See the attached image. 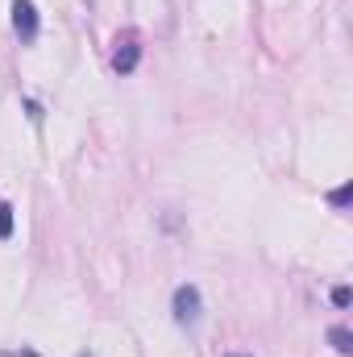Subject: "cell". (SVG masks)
<instances>
[{
    "instance_id": "obj_1",
    "label": "cell",
    "mask_w": 353,
    "mask_h": 357,
    "mask_svg": "<svg viewBox=\"0 0 353 357\" xmlns=\"http://www.w3.org/2000/svg\"><path fill=\"white\" fill-rule=\"evenodd\" d=\"M171 312H175V324H183V328H195V324H200V316H204V295H200L195 282L175 287V295H171Z\"/></svg>"
},
{
    "instance_id": "obj_2",
    "label": "cell",
    "mask_w": 353,
    "mask_h": 357,
    "mask_svg": "<svg viewBox=\"0 0 353 357\" xmlns=\"http://www.w3.org/2000/svg\"><path fill=\"white\" fill-rule=\"evenodd\" d=\"M13 29H17L21 42L38 38V4L33 0H13Z\"/></svg>"
},
{
    "instance_id": "obj_3",
    "label": "cell",
    "mask_w": 353,
    "mask_h": 357,
    "mask_svg": "<svg viewBox=\"0 0 353 357\" xmlns=\"http://www.w3.org/2000/svg\"><path fill=\"white\" fill-rule=\"evenodd\" d=\"M137 63H142V46H137L133 38H125V42L117 46V54H112V71H117V75H133Z\"/></svg>"
},
{
    "instance_id": "obj_4",
    "label": "cell",
    "mask_w": 353,
    "mask_h": 357,
    "mask_svg": "<svg viewBox=\"0 0 353 357\" xmlns=\"http://www.w3.org/2000/svg\"><path fill=\"white\" fill-rule=\"evenodd\" d=\"M329 345H333L337 354H353V333L345 324H333V328H329Z\"/></svg>"
},
{
    "instance_id": "obj_5",
    "label": "cell",
    "mask_w": 353,
    "mask_h": 357,
    "mask_svg": "<svg viewBox=\"0 0 353 357\" xmlns=\"http://www.w3.org/2000/svg\"><path fill=\"white\" fill-rule=\"evenodd\" d=\"M13 237V204H0V241Z\"/></svg>"
},
{
    "instance_id": "obj_6",
    "label": "cell",
    "mask_w": 353,
    "mask_h": 357,
    "mask_svg": "<svg viewBox=\"0 0 353 357\" xmlns=\"http://www.w3.org/2000/svg\"><path fill=\"white\" fill-rule=\"evenodd\" d=\"M350 195H353V187H350V183H341V187H337V191H333V195H329V204H333V208H341V212H345V208H350Z\"/></svg>"
},
{
    "instance_id": "obj_7",
    "label": "cell",
    "mask_w": 353,
    "mask_h": 357,
    "mask_svg": "<svg viewBox=\"0 0 353 357\" xmlns=\"http://www.w3.org/2000/svg\"><path fill=\"white\" fill-rule=\"evenodd\" d=\"M350 303H353L350 287H333V307H350Z\"/></svg>"
},
{
    "instance_id": "obj_8",
    "label": "cell",
    "mask_w": 353,
    "mask_h": 357,
    "mask_svg": "<svg viewBox=\"0 0 353 357\" xmlns=\"http://www.w3.org/2000/svg\"><path fill=\"white\" fill-rule=\"evenodd\" d=\"M25 112H29V121H42V104L38 100H25Z\"/></svg>"
},
{
    "instance_id": "obj_9",
    "label": "cell",
    "mask_w": 353,
    "mask_h": 357,
    "mask_svg": "<svg viewBox=\"0 0 353 357\" xmlns=\"http://www.w3.org/2000/svg\"><path fill=\"white\" fill-rule=\"evenodd\" d=\"M0 357H21V354H13V349H4V354H0Z\"/></svg>"
},
{
    "instance_id": "obj_10",
    "label": "cell",
    "mask_w": 353,
    "mask_h": 357,
    "mask_svg": "<svg viewBox=\"0 0 353 357\" xmlns=\"http://www.w3.org/2000/svg\"><path fill=\"white\" fill-rule=\"evenodd\" d=\"M225 357H254V354H225Z\"/></svg>"
},
{
    "instance_id": "obj_11",
    "label": "cell",
    "mask_w": 353,
    "mask_h": 357,
    "mask_svg": "<svg viewBox=\"0 0 353 357\" xmlns=\"http://www.w3.org/2000/svg\"><path fill=\"white\" fill-rule=\"evenodd\" d=\"M21 357H38V354H29V349H21Z\"/></svg>"
},
{
    "instance_id": "obj_12",
    "label": "cell",
    "mask_w": 353,
    "mask_h": 357,
    "mask_svg": "<svg viewBox=\"0 0 353 357\" xmlns=\"http://www.w3.org/2000/svg\"><path fill=\"white\" fill-rule=\"evenodd\" d=\"M80 357H91V354H80Z\"/></svg>"
}]
</instances>
